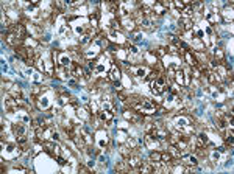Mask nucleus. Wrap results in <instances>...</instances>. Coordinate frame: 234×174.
Returning <instances> with one entry per match:
<instances>
[{"instance_id": "22", "label": "nucleus", "mask_w": 234, "mask_h": 174, "mask_svg": "<svg viewBox=\"0 0 234 174\" xmlns=\"http://www.w3.org/2000/svg\"><path fill=\"white\" fill-rule=\"evenodd\" d=\"M59 62H61L63 65H67V64H69V58H67V56H64V54H63V56H61V59H59Z\"/></svg>"}, {"instance_id": "6", "label": "nucleus", "mask_w": 234, "mask_h": 174, "mask_svg": "<svg viewBox=\"0 0 234 174\" xmlns=\"http://www.w3.org/2000/svg\"><path fill=\"white\" fill-rule=\"evenodd\" d=\"M131 168H130V165H128V162L125 160V162H120V163H117L116 165V171L117 173H128Z\"/></svg>"}, {"instance_id": "7", "label": "nucleus", "mask_w": 234, "mask_h": 174, "mask_svg": "<svg viewBox=\"0 0 234 174\" xmlns=\"http://www.w3.org/2000/svg\"><path fill=\"white\" fill-rule=\"evenodd\" d=\"M100 118L103 120V121H106V123H111L112 120H114V115H112V112H109V111H102L100 113Z\"/></svg>"}, {"instance_id": "9", "label": "nucleus", "mask_w": 234, "mask_h": 174, "mask_svg": "<svg viewBox=\"0 0 234 174\" xmlns=\"http://www.w3.org/2000/svg\"><path fill=\"white\" fill-rule=\"evenodd\" d=\"M72 67H73V75H75V76H78V78H80V76H84V72H86V70L81 67L78 62H73Z\"/></svg>"}, {"instance_id": "8", "label": "nucleus", "mask_w": 234, "mask_h": 174, "mask_svg": "<svg viewBox=\"0 0 234 174\" xmlns=\"http://www.w3.org/2000/svg\"><path fill=\"white\" fill-rule=\"evenodd\" d=\"M13 132L16 134V138L17 137H24L25 135V129L22 124H13Z\"/></svg>"}, {"instance_id": "25", "label": "nucleus", "mask_w": 234, "mask_h": 174, "mask_svg": "<svg viewBox=\"0 0 234 174\" xmlns=\"http://www.w3.org/2000/svg\"><path fill=\"white\" fill-rule=\"evenodd\" d=\"M56 160H58V163H59V165H66V163H67L66 160H64V159H63V157H59V155L56 157Z\"/></svg>"}, {"instance_id": "19", "label": "nucleus", "mask_w": 234, "mask_h": 174, "mask_svg": "<svg viewBox=\"0 0 234 174\" xmlns=\"http://www.w3.org/2000/svg\"><path fill=\"white\" fill-rule=\"evenodd\" d=\"M159 75H162V73H159V72H156V70H153V72H151V73H150L148 76H147V78H148L150 81H153V79H156V78H158V76H159Z\"/></svg>"}, {"instance_id": "12", "label": "nucleus", "mask_w": 234, "mask_h": 174, "mask_svg": "<svg viewBox=\"0 0 234 174\" xmlns=\"http://www.w3.org/2000/svg\"><path fill=\"white\" fill-rule=\"evenodd\" d=\"M223 58H225V53H223V50H220V48H217L215 53H214V61L217 62H223Z\"/></svg>"}, {"instance_id": "13", "label": "nucleus", "mask_w": 234, "mask_h": 174, "mask_svg": "<svg viewBox=\"0 0 234 174\" xmlns=\"http://www.w3.org/2000/svg\"><path fill=\"white\" fill-rule=\"evenodd\" d=\"M184 160H186L187 165H192V166H197V165H198V160H197V157H195V155H189V157H186Z\"/></svg>"}, {"instance_id": "18", "label": "nucleus", "mask_w": 234, "mask_h": 174, "mask_svg": "<svg viewBox=\"0 0 234 174\" xmlns=\"http://www.w3.org/2000/svg\"><path fill=\"white\" fill-rule=\"evenodd\" d=\"M151 53H153L155 56H159L161 58V56H164V54H166V50H164V48H156V50H153Z\"/></svg>"}, {"instance_id": "27", "label": "nucleus", "mask_w": 234, "mask_h": 174, "mask_svg": "<svg viewBox=\"0 0 234 174\" xmlns=\"http://www.w3.org/2000/svg\"><path fill=\"white\" fill-rule=\"evenodd\" d=\"M31 92H33V95H37V93H39V87H33V90H31Z\"/></svg>"}, {"instance_id": "5", "label": "nucleus", "mask_w": 234, "mask_h": 174, "mask_svg": "<svg viewBox=\"0 0 234 174\" xmlns=\"http://www.w3.org/2000/svg\"><path fill=\"white\" fill-rule=\"evenodd\" d=\"M184 56H186V61H187V64L190 65V67H195V65L198 64L197 58H195L194 54H192V50H190V51H186V54H184Z\"/></svg>"}, {"instance_id": "10", "label": "nucleus", "mask_w": 234, "mask_h": 174, "mask_svg": "<svg viewBox=\"0 0 234 174\" xmlns=\"http://www.w3.org/2000/svg\"><path fill=\"white\" fill-rule=\"evenodd\" d=\"M17 100H14V98H8V100H5V107L9 109V111H14L16 107H17Z\"/></svg>"}, {"instance_id": "20", "label": "nucleus", "mask_w": 234, "mask_h": 174, "mask_svg": "<svg viewBox=\"0 0 234 174\" xmlns=\"http://www.w3.org/2000/svg\"><path fill=\"white\" fill-rule=\"evenodd\" d=\"M111 78L116 81V79H119V70L116 68V67H112V70H111Z\"/></svg>"}, {"instance_id": "23", "label": "nucleus", "mask_w": 234, "mask_h": 174, "mask_svg": "<svg viewBox=\"0 0 234 174\" xmlns=\"http://www.w3.org/2000/svg\"><path fill=\"white\" fill-rule=\"evenodd\" d=\"M78 171H80V173H84V174H88V173H89V170H88L86 166H83V165H80V166H78Z\"/></svg>"}, {"instance_id": "1", "label": "nucleus", "mask_w": 234, "mask_h": 174, "mask_svg": "<svg viewBox=\"0 0 234 174\" xmlns=\"http://www.w3.org/2000/svg\"><path fill=\"white\" fill-rule=\"evenodd\" d=\"M128 162V165H130V168H131V170H136L138 171L139 170V166H140V163H142V159H140V157L138 155V154H130L127 159H125Z\"/></svg>"}, {"instance_id": "17", "label": "nucleus", "mask_w": 234, "mask_h": 174, "mask_svg": "<svg viewBox=\"0 0 234 174\" xmlns=\"http://www.w3.org/2000/svg\"><path fill=\"white\" fill-rule=\"evenodd\" d=\"M119 151H120V154L125 157V159H127V157H128L130 154H131V152H130V149L127 148V146H120V149H119Z\"/></svg>"}, {"instance_id": "3", "label": "nucleus", "mask_w": 234, "mask_h": 174, "mask_svg": "<svg viewBox=\"0 0 234 174\" xmlns=\"http://www.w3.org/2000/svg\"><path fill=\"white\" fill-rule=\"evenodd\" d=\"M145 143L148 145L150 148H158L159 141H158L156 137H153V135H150V134H147V135H145Z\"/></svg>"}, {"instance_id": "26", "label": "nucleus", "mask_w": 234, "mask_h": 174, "mask_svg": "<svg viewBox=\"0 0 234 174\" xmlns=\"http://www.w3.org/2000/svg\"><path fill=\"white\" fill-rule=\"evenodd\" d=\"M175 6H176V8H179V9H184V3H183V2H176V3H175Z\"/></svg>"}, {"instance_id": "14", "label": "nucleus", "mask_w": 234, "mask_h": 174, "mask_svg": "<svg viewBox=\"0 0 234 174\" xmlns=\"http://www.w3.org/2000/svg\"><path fill=\"white\" fill-rule=\"evenodd\" d=\"M150 160H151V162H161V160H162V157H161V152L153 151V152L150 154Z\"/></svg>"}, {"instance_id": "24", "label": "nucleus", "mask_w": 234, "mask_h": 174, "mask_svg": "<svg viewBox=\"0 0 234 174\" xmlns=\"http://www.w3.org/2000/svg\"><path fill=\"white\" fill-rule=\"evenodd\" d=\"M225 145H226V146H230V148H233V138H231V135H230V138H226V140H225Z\"/></svg>"}, {"instance_id": "28", "label": "nucleus", "mask_w": 234, "mask_h": 174, "mask_svg": "<svg viewBox=\"0 0 234 174\" xmlns=\"http://www.w3.org/2000/svg\"><path fill=\"white\" fill-rule=\"evenodd\" d=\"M130 50H131L133 54H138V48H136V47H130Z\"/></svg>"}, {"instance_id": "11", "label": "nucleus", "mask_w": 234, "mask_h": 174, "mask_svg": "<svg viewBox=\"0 0 234 174\" xmlns=\"http://www.w3.org/2000/svg\"><path fill=\"white\" fill-rule=\"evenodd\" d=\"M179 25H181L183 31H189L190 28H192V20L190 19H181L179 20Z\"/></svg>"}, {"instance_id": "2", "label": "nucleus", "mask_w": 234, "mask_h": 174, "mask_svg": "<svg viewBox=\"0 0 234 174\" xmlns=\"http://www.w3.org/2000/svg\"><path fill=\"white\" fill-rule=\"evenodd\" d=\"M125 118L130 120V121H133V123H139L140 120H142V117L138 115L133 109H127V111H125Z\"/></svg>"}, {"instance_id": "15", "label": "nucleus", "mask_w": 234, "mask_h": 174, "mask_svg": "<svg viewBox=\"0 0 234 174\" xmlns=\"http://www.w3.org/2000/svg\"><path fill=\"white\" fill-rule=\"evenodd\" d=\"M175 79H176V83L179 86H186L184 84V79H183V70H178V72L175 73Z\"/></svg>"}, {"instance_id": "21", "label": "nucleus", "mask_w": 234, "mask_h": 174, "mask_svg": "<svg viewBox=\"0 0 234 174\" xmlns=\"http://www.w3.org/2000/svg\"><path fill=\"white\" fill-rule=\"evenodd\" d=\"M136 75H138V76H145L147 75V70L145 68H138V70H136Z\"/></svg>"}, {"instance_id": "16", "label": "nucleus", "mask_w": 234, "mask_h": 174, "mask_svg": "<svg viewBox=\"0 0 234 174\" xmlns=\"http://www.w3.org/2000/svg\"><path fill=\"white\" fill-rule=\"evenodd\" d=\"M151 92H153V93H156V95L162 92V89H161V87L155 83V81H151Z\"/></svg>"}, {"instance_id": "4", "label": "nucleus", "mask_w": 234, "mask_h": 174, "mask_svg": "<svg viewBox=\"0 0 234 174\" xmlns=\"http://www.w3.org/2000/svg\"><path fill=\"white\" fill-rule=\"evenodd\" d=\"M11 98H14V100H24V93L19 86H14L11 89Z\"/></svg>"}]
</instances>
